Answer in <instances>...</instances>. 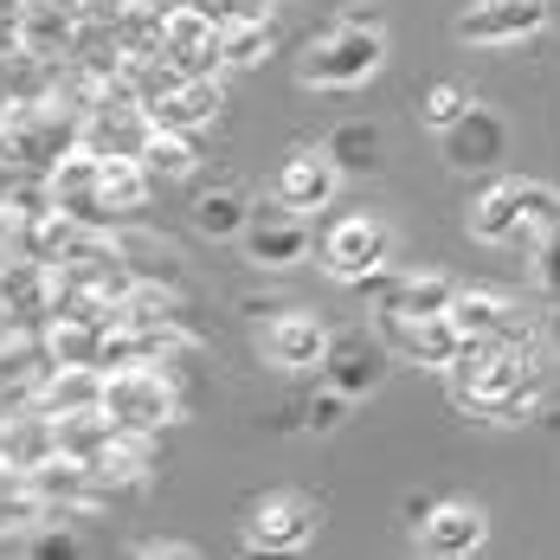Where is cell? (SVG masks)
<instances>
[{"mask_svg": "<svg viewBox=\"0 0 560 560\" xmlns=\"http://www.w3.org/2000/svg\"><path fill=\"white\" fill-rule=\"evenodd\" d=\"M97 412L122 425V432H155L180 419V393L162 368L149 361H122V368H104V387H97Z\"/></svg>", "mask_w": 560, "mask_h": 560, "instance_id": "6da1fadb", "label": "cell"}, {"mask_svg": "<svg viewBox=\"0 0 560 560\" xmlns=\"http://www.w3.org/2000/svg\"><path fill=\"white\" fill-rule=\"evenodd\" d=\"M220 13H207V0H174L162 7V33H155V46L168 58L180 78H213V65H220Z\"/></svg>", "mask_w": 560, "mask_h": 560, "instance_id": "7a4b0ae2", "label": "cell"}, {"mask_svg": "<svg viewBox=\"0 0 560 560\" xmlns=\"http://www.w3.org/2000/svg\"><path fill=\"white\" fill-rule=\"evenodd\" d=\"M381 58H387V46H381V26H348V20H341L323 46H310V58H303V84L348 91V84L374 78V71H381Z\"/></svg>", "mask_w": 560, "mask_h": 560, "instance_id": "3957f363", "label": "cell"}, {"mask_svg": "<svg viewBox=\"0 0 560 560\" xmlns=\"http://www.w3.org/2000/svg\"><path fill=\"white\" fill-rule=\"evenodd\" d=\"M78 33H84L78 0H13V46L20 52L52 65V58H71Z\"/></svg>", "mask_w": 560, "mask_h": 560, "instance_id": "277c9868", "label": "cell"}, {"mask_svg": "<svg viewBox=\"0 0 560 560\" xmlns=\"http://www.w3.org/2000/svg\"><path fill=\"white\" fill-rule=\"evenodd\" d=\"M46 194H52L58 213H71L78 225L110 220V213H104V194H97V155H91L84 142H71L52 168H46Z\"/></svg>", "mask_w": 560, "mask_h": 560, "instance_id": "5b68a950", "label": "cell"}, {"mask_svg": "<svg viewBox=\"0 0 560 560\" xmlns=\"http://www.w3.org/2000/svg\"><path fill=\"white\" fill-rule=\"evenodd\" d=\"M323 258H329V278L341 283H374L381 278V265H387V225L381 220H341L329 232V245H323Z\"/></svg>", "mask_w": 560, "mask_h": 560, "instance_id": "8992f818", "label": "cell"}, {"mask_svg": "<svg viewBox=\"0 0 560 560\" xmlns=\"http://www.w3.org/2000/svg\"><path fill=\"white\" fill-rule=\"evenodd\" d=\"M225 110V91L220 78H180L174 91H162L155 104H142L149 116V129H180V136H200V129H213Z\"/></svg>", "mask_w": 560, "mask_h": 560, "instance_id": "52a82bcc", "label": "cell"}, {"mask_svg": "<svg viewBox=\"0 0 560 560\" xmlns=\"http://www.w3.org/2000/svg\"><path fill=\"white\" fill-rule=\"evenodd\" d=\"M316 535V503L310 497H265V503L252 509V522H245V548H265V555H290V548H303Z\"/></svg>", "mask_w": 560, "mask_h": 560, "instance_id": "ba28073f", "label": "cell"}, {"mask_svg": "<svg viewBox=\"0 0 560 560\" xmlns=\"http://www.w3.org/2000/svg\"><path fill=\"white\" fill-rule=\"evenodd\" d=\"M541 26H548L541 0H477L464 13V39H477V46H515V39H528Z\"/></svg>", "mask_w": 560, "mask_h": 560, "instance_id": "9c48e42d", "label": "cell"}, {"mask_svg": "<svg viewBox=\"0 0 560 560\" xmlns=\"http://www.w3.org/2000/svg\"><path fill=\"white\" fill-rule=\"evenodd\" d=\"M464 341H522V310L497 290H457L445 310Z\"/></svg>", "mask_w": 560, "mask_h": 560, "instance_id": "30bf717a", "label": "cell"}, {"mask_svg": "<svg viewBox=\"0 0 560 560\" xmlns=\"http://www.w3.org/2000/svg\"><path fill=\"white\" fill-rule=\"evenodd\" d=\"M381 316H387L393 348H406V354L425 361V368H451V361L464 354V336H457L451 316H399V310H381Z\"/></svg>", "mask_w": 560, "mask_h": 560, "instance_id": "8fae6325", "label": "cell"}, {"mask_svg": "<svg viewBox=\"0 0 560 560\" xmlns=\"http://www.w3.org/2000/svg\"><path fill=\"white\" fill-rule=\"evenodd\" d=\"M336 162H329V149H303V155H290L278 174V207L290 213H323L329 207V194H336Z\"/></svg>", "mask_w": 560, "mask_h": 560, "instance_id": "7c38bea8", "label": "cell"}, {"mask_svg": "<svg viewBox=\"0 0 560 560\" xmlns=\"http://www.w3.org/2000/svg\"><path fill=\"white\" fill-rule=\"evenodd\" d=\"M265 354H271L278 368H323L329 329H323L310 310H283V316H271V329H265Z\"/></svg>", "mask_w": 560, "mask_h": 560, "instance_id": "4fadbf2b", "label": "cell"}, {"mask_svg": "<svg viewBox=\"0 0 560 560\" xmlns=\"http://www.w3.org/2000/svg\"><path fill=\"white\" fill-rule=\"evenodd\" d=\"M419 541H425V555H470L483 541V509L477 503H425Z\"/></svg>", "mask_w": 560, "mask_h": 560, "instance_id": "5bb4252c", "label": "cell"}, {"mask_svg": "<svg viewBox=\"0 0 560 560\" xmlns=\"http://www.w3.org/2000/svg\"><path fill=\"white\" fill-rule=\"evenodd\" d=\"M245 245H252V265L283 271V265H296L310 252V225L296 220L290 207H271V213H258V225L245 232Z\"/></svg>", "mask_w": 560, "mask_h": 560, "instance_id": "9a60e30c", "label": "cell"}, {"mask_svg": "<svg viewBox=\"0 0 560 560\" xmlns=\"http://www.w3.org/2000/svg\"><path fill=\"white\" fill-rule=\"evenodd\" d=\"M155 470V445H149V432H122L116 425L104 451L91 457V477H97V490H122V483H142Z\"/></svg>", "mask_w": 560, "mask_h": 560, "instance_id": "2e32d148", "label": "cell"}, {"mask_svg": "<svg viewBox=\"0 0 560 560\" xmlns=\"http://www.w3.org/2000/svg\"><path fill=\"white\" fill-rule=\"evenodd\" d=\"M149 187H155V174L142 168V155H97L104 213H142L149 207Z\"/></svg>", "mask_w": 560, "mask_h": 560, "instance_id": "e0dca14e", "label": "cell"}, {"mask_svg": "<svg viewBox=\"0 0 560 560\" xmlns=\"http://www.w3.org/2000/svg\"><path fill=\"white\" fill-rule=\"evenodd\" d=\"M97 348H104V323H97V316L52 310V323H46V354H52V368H78V361L97 368Z\"/></svg>", "mask_w": 560, "mask_h": 560, "instance_id": "ac0fdd59", "label": "cell"}, {"mask_svg": "<svg viewBox=\"0 0 560 560\" xmlns=\"http://www.w3.org/2000/svg\"><path fill=\"white\" fill-rule=\"evenodd\" d=\"M52 310V283H46V265L39 258H13L0 265V316H46Z\"/></svg>", "mask_w": 560, "mask_h": 560, "instance_id": "d6986e66", "label": "cell"}, {"mask_svg": "<svg viewBox=\"0 0 560 560\" xmlns=\"http://www.w3.org/2000/svg\"><path fill=\"white\" fill-rule=\"evenodd\" d=\"M522 213H528V180H497L483 200H477V238L483 245H503V238H522Z\"/></svg>", "mask_w": 560, "mask_h": 560, "instance_id": "ffe728a7", "label": "cell"}, {"mask_svg": "<svg viewBox=\"0 0 560 560\" xmlns=\"http://www.w3.org/2000/svg\"><path fill=\"white\" fill-rule=\"evenodd\" d=\"M445 149H451V162H457V168H490V162L503 155V129H497V116L464 110L445 129Z\"/></svg>", "mask_w": 560, "mask_h": 560, "instance_id": "44dd1931", "label": "cell"}, {"mask_svg": "<svg viewBox=\"0 0 560 560\" xmlns=\"http://www.w3.org/2000/svg\"><path fill=\"white\" fill-rule=\"evenodd\" d=\"M323 368H329V387L336 393H374L381 387V348H368V341H329V354H323Z\"/></svg>", "mask_w": 560, "mask_h": 560, "instance_id": "7402d4cb", "label": "cell"}, {"mask_svg": "<svg viewBox=\"0 0 560 560\" xmlns=\"http://www.w3.org/2000/svg\"><path fill=\"white\" fill-rule=\"evenodd\" d=\"M97 387H104V368L78 361V368H52V381L39 387V412H78V406H97Z\"/></svg>", "mask_w": 560, "mask_h": 560, "instance_id": "603a6c76", "label": "cell"}, {"mask_svg": "<svg viewBox=\"0 0 560 560\" xmlns=\"http://www.w3.org/2000/svg\"><path fill=\"white\" fill-rule=\"evenodd\" d=\"M265 58H271V26H265V20H232V13H225L220 65H232V71H258Z\"/></svg>", "mask_w": 560, "mask_h": 560, "instance_id": "cb8c5ba5", "label": "cell"}, {"mask_svg": "<svg viewBox=\"0 0 560 560\" xmlns=\"http://www.w3.org/2000/svg\"><path fill=\"white\" fill-rule=\"evenodd\" d=\"M136 155H142V168H149V174L180 180V174H194V136H180V129H149Z\"/></svg>", "mask_w": 560, "mask_h": 560, "instance_id": "d4e9b609", "label": "cell"}, {"mask_svg": "<svg viewBox=\"0 0 560 560\" xmlns=\"http://www.w3.org/2000/svg\"><path fill=\"white\" fill-rule=\"evenodd\" d=\"M451 296H457L451 278H406V283H393L387 310H399V316H445Z\"/></svg>", "mask_w": 560, "mask_h": 560, "instance_id": "484cf974", "label": "cell"}, {"mask_svg": "<svg viewBox=\"0 0 560 560\" xmlns=\"http://www.w3.org/2000/svg\"><path fill=\"white\" fill-rule=\"evenodd\" d=\"M194 225H200L207 238H232V232H245V200L225 194V187H213V194L194 200Z\"/></svg>", "mask_w": 560, "mask_h": 560, "instance_id": "4316f807", "label": "cell"}, {"mask_svg": "<svg viewBox=\"0 0 560 560\" xmlns=\"http://www.w3.org/2000/svg\"><path fill=\"white\" fill-rule=\"evenodd\" d=\"M329 162H336V168H374V162H381V136H374V129H368V122H341L336 136H329Z\"/></svg>", "mask_w": 560, "mask_h": 560, "instance_id": "83f0119b", "label": "cell"}, {"mask_svg": "<svg viewBox=\"0 0 560 560\" xmlns=\"http://www.w3.org/2000/svg\"><path fill=\"white\" fill-rule=\"evenodd\" d=\"M464 110H470V91H464V84H439V91L425 97V122H432V129H451Z\"/></svg>", "mask_w": 560, "mask_h": 560, "instance_id": "f1b7e54d", "label": "cell"}, {"mask_svg": "<svg viewBox=\"0 0 560 560\" xmlns=\"http://www.w3.org/2000/svg\"><path fill=\"white\" fill-rule=\"evenodd\" d=\"M535 278H541V290H548V296H560V220L541 232V252H535Z\"/></svg>", "mask_w": 560, "mask_h": 560, "instance_id": "f546056e", "label": "cell"}, {"mask_svg": "<svg viewBox=\"0 0 560 560\" xmlns=\"http://www.w3.org/2000/svg\"><path fill=\"white\" fill-rule=\"evenodd\" d=\"M341 406H348V393L329 387L316 406H310V425H316V432H336V425H341Z\"/></svg>", "mask_w": 560, "mask_h": 560, "instance_id": "4dcf8cb0", "label": "cell"}, {"mask_svg": "<svg viewBox=\"0 0 560 560\" xmlns=\"http://www.w3.org/2000/svg\"><path fill=\"white\" fill-rule=\"evenodd\" d=\"M136 555L142 560H194L200 548H194V541H168V535H155V541H142Z\"/></svg>", "mask_w": 560, "mask_h": 560, "instance_id": "1f68e13d", "label": "cell"}, {"mask_svg": "<svg viewBox=\"0 0 560 560\" xmlns=\"http://www.w3.org/2000/svg\"><path fill=\"white\" fill-rule=\"evenodd\" d=\"M225 13H232V20H265V7H271V0H220Z\"/></svg>", "mask_w": 560, "mask_h": 560, "instance_id": "d6a6232c", "label": "cell"}, {"mask_svg": "<svg viewBox=\"0 0 560 560\" xmlns=\"http://www.w3.org/2000/svg\"><path fill=\"white\" fill-rule=\"evenodd\" d=\"M33 555H78V541H71V535H39Z\"/></svg>", "mask_w": 560, "mask_h": 560, "instance_id": "836d02e7", "label": "cell"}, {"mask_svg": "<svg viewBox=\"0 0 560 560\" xmlns=\"http://www.w3.org/2000/svg\"><path fill=\"white\" fill-rule=\"evenodd\" d=\"M341 20H348V26H381V13H374V7H361V0H354V7L341 13Z\"/></svg>", "mask_w": 560, "mask_h": 560, "instance_id": "e575fe53", "label": "cell"}, {"mask_svg": "<svg viewBox=\"0 0 560 560\" xmlns=\"http://www.w3.org/2000/svg\"><path fill=\"white\" fill-rule=\"evenodd\" d=\"M548 336H555V348H560V310H555V316H548Z\"/></svg>", "mask_w": 560, "mask_h": 560, "instance_id": "d590c367", "label": "cell"}]
</instances>
